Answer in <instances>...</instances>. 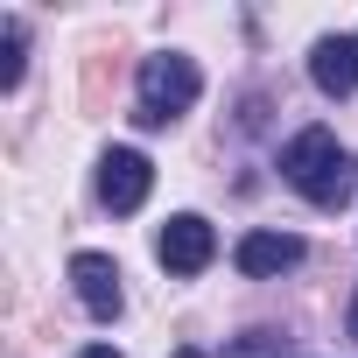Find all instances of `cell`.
<instances>
[{"instance_id":"30bf717a","label":"cell","mask_w":358,"mask_h":358,"mask_svg":"<svg viewBox=\"0 0 358 358\" xmlns=\"http://www.w3.org/2000/svg\"><path fill=\"white\" fill-rule=\"evenodd\" d=\"M78 358H120V351H113V344H85Z\"/></svg>"},{"instance_id":"52a82bcc","label":"cell","mask_w":358,"mask_h":358,"mask_svg":"<svg viewBox=\"0 0 358 358\" xmlns=\"http://www.w3.org/2000/svg\"><path fill=\"white\" fill-rule=\"evenodd\" d=\"M232 260H239V274L267 281V274H288V267L302 260V239H295V232H246V239L232 246Z\"/></svg>"},{"instance_id":"7a4b0ae2","label":"cell","mask_w":358,"mask_h":358,"mask_svg":"<svg viewBox=\"0 0 358 358\" xmlns=\"http://www.w3.org/2000/svg\"><path fill=\"white\" fill-rule=\"evenodd\" d=\"M204 92V71L183 57V50H155L134 78V99H141V127H169V120H183Z\"/></svg>"},{"instance_id":"3957f363","label":"cell","mask_w":358,"mask_h":358,"mask_svg":"<svg viewBox=\"0 0 358 358\" xmlns=\"http://www.w3.org/2000/svg\"><path fill=\"white\" fill-rule=\"evenodd\" d=\"M148 190H155V162L141 155V148H106L99 155V197H106V211H141L148 204Z\"/></svg>"},{"instance_id":"8fae6325","label":"cell","mask_w":358,"mask_h":358,"mask_svg":"<svg viewBox=\"0 0 358 358\" xmlns=\"http://www.w3.org/2000/svg\"><path fill=\"white\" fill-rule=\"evenodd\" d=\"M344 323H351V337H358V295H351V316H344Z\"/></svg>"},{"instance_id":"277c9868","label":"cell","mask_w":358,"mask_h":358,"mask_svg":"<svg viewBox=\"0 0 358 358\" xmlns=\"http://www.w3.org/2000/svg\"><path fill=\"white\" fill-rule=\"evenodd\" d=\"M155 260H162L169 274H204V267L218 260V232H211L197 211H176V218L162 225V239H155Z\"/></svg>"},{"instance_id":"7c38bea8","label":"cell","mask_w":358,"mask_h":358,"mask_svg":"<svg viewBox=\"0 0 358 358\" xmlns=\"http://www.w3.org/2000/svg\"><path fill=\"white\" fill-rule=\"evenodd\" d=\"M176 358H204V351H190V344H183V351H176Z\"/></svg>"},{"instance_id":"6da1fadb","label":"cell","mask_w":358,"mask_h":358,"mask_svg":"<svg viewBox=\"0 0 358 358\" xmlns=\"http://www.w3.org/2000/svg\"><path fill=\"white\" fill-rule=\"evenodd\" d=\"M281 183L295 197H309L316 211H337L358 183V155L330 134V127H302L288 148H281Z\"/></svg>"},{"instance_id":"5b68a950","label":"cell","mask_w":358,"mask_h":358,"mask_svg":"<svg viewBox=\"0 0 358 358\" xmlns=\"http://www.w3.org/2000/svg\"><path fill=\"white\" fill-rule=\"evenodd\" d=\"M71 288H78V302L106 323V316H120V267H113V253H71Z\"/></svg>"},{"instance_id":"ba28073f","label":"cell","mask_w":358,"mask_h":358,"mask_svg":"<svg viewBox=\"0 0 358 358\" xmlns=\"http://www.w3.org/2000/svg\"><path fill=\"white\" fill-rule=\"evenodd\" d=\"M225 358H295V351H288V337H281V330H246Z\"/></svg>"},{"instance_id":"9c48e42d","label":"cell","mask_w":358,"mask_h":358,"mask_svg":"<svg viewBox=\"0 0 358 358\" xmlns=\"http://www.w3.org/2000/svg\"><path fill=\"white\" fill-rule=\"evenodd\" d=\"M0 43H8V64H0V92H15L22 85V43H29V29L8 15V29H0Z\"/></svg>"},{"instance_id":"8992f818","label":"cell","mask_w":358,"mask_h":358,"mask_svg":"<svg viewBox=\"0 0 358 358\" xmlns=\"http://www.w3.org/2000/svg\"><path fill=\"white\" fill-rule=\"evenodd\" d=\"M309 78H316L323 99H351V92H358V36H316Z\"/></svg>"}]
</instances>
